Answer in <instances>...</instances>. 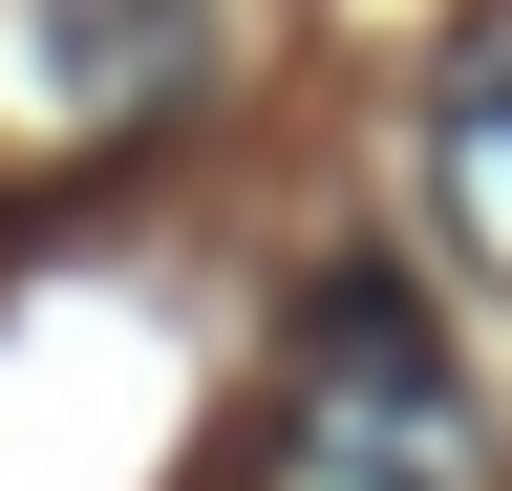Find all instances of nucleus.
I'll return each instance as SVG.
<instances>
[{"mask_svg":"<svg viewBox=\"0 0 512 491\" xmlns=\"http://www.w3.org/2000/svg\"><path fill=\"white\" fill-rule=\"evenodd\" d=\"M43 86L64 107H150V86H192V43H214V22H192V0H43Z\"/></svg>","mask_w":512,"mask_h":491,"instance_id":"nucleus-3","label":"nucleus"},{"mask_svg":"<svg viewBox=\"0 0 512 491\" xmlns=\"http://www.w3.org/2000/svg\"><path fill=\"white\" fill-rule=\"evenodd\" d=\"M427 214H448V235L512 278V0L448 43V86H427Z\"/></svg>","mask_w":512,"mask_h":491,"instance_id":"nucleus-2","label":"nucleus"},{"mask_svg":"<svg viewBox=\"0 0 512 491\" xmlns=\"http://www.w3.org/2000/svg\"><path fill=\"white\" fill-rule=\"evenodd\" d=\"M256 491H491V427L470 385L427 363L406 299H320L299 321V385H278V449H256Z\"/></svg>","mask_w":512,"mask_h":491,"instance_id":"nucleus-1","label":"nucleus"}]
</instances>
